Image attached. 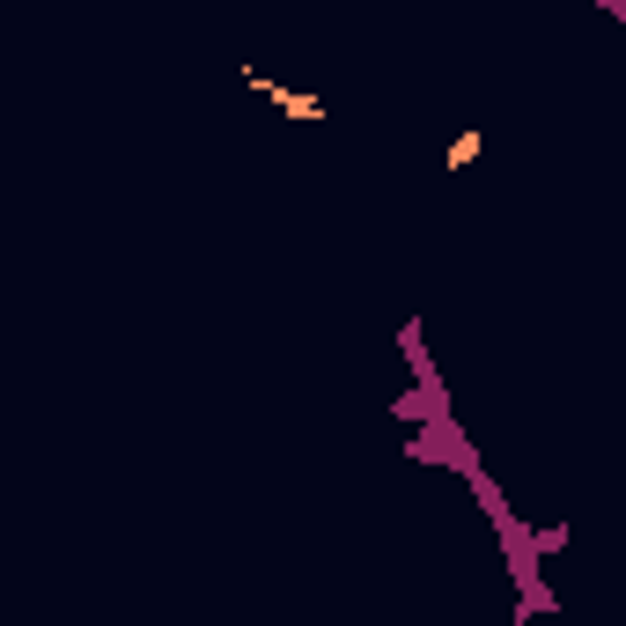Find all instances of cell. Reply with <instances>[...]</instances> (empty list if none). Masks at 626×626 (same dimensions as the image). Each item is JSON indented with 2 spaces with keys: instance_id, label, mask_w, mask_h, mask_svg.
<instances>
[{
  "instance_id": "1",
  "label": "cell",
  "mask_w": 626,
  "mask_h": 626,
  "mask_svg": "<svg viewBox=\"0 0 626 626\" xmlns=\"http://www.w3.org/2000/svg\"><path fill=\"white\" fill-rule=\"evenodd\" d=\"M244 81L258 89V97H273V111H288V119H302V125H325V119H332L317 97H302V89H280V81H266L258 67H244Z\"/></svg>"
},
{
  "instance_id": "2",
  "label": "cell",
  "mask_w": 626,
  "mask_h": 626,
  "mask_svg": "<svg viewBox=\"0 0 626 626\" xmlns=\"http://www.w3.org/2000/svg\"><path fill=\"white\" fill-rule=\"evenodd\" d=\"M479 148H487V133H457V141H450V170H472Z\"/></svg>"
}]
</instances>
